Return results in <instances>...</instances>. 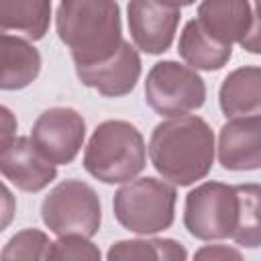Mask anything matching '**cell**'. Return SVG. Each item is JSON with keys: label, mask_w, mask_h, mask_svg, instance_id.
Listing matches in <instances>:
<instances>
[{"label": "cell", "mask_w": 261, "mask_h": 261, "mask_svg": "<svg viewBox=\"0 0 261 261\" xmlns=\"http://www.w3.org/2000/svg\"><path fill=\"white\" fill-rule=\"evenodd\" d=\"M212 126L198 114L171 116L159 122L149 139V159L155 171L173 186L186 188L204 179L214 163Z\"/></svg>", "instance_id": "cell-1"}, {"label": "cell", "mask_w": 261, "mask_h": 261, "mask_svg": "<svg viewBox=\"0 0 261 261\" xmlns=\"http://www.w3.org/2000/svg\"><path fill=\"white\" fill-rule=\"evenodd\" d=\"M55 31L73 65L108 59L124 41L116 0H59Z\"/></svg>", "instance_id": "cell-2"}, {"label": "cell", "mask_w": 261, "mask_h": 261, "mask_svg": "<svg viewBox=\"0 0 261 261\" xmlns=\"http://www.w3.org/2000/svg\"><path fill=\"white\" fill-rule=\"evenodd\" d=\"M82 163L102 184H126L147 165L145 139L128 120H104L94 128Z\"/></svg>", "instance_id": "cell-3"}, {"label": "cell", "mask_w": 261, "mask_h": 261, "mask_svg": "<svg viewBox=\"0 0 261 261\" xmlns=\"http://www.w3.org/2000/svg\"><path fill=\"white\" fill-rule=\"evenodd\" d=\"M177 186L159 177H137L122 184L112 198L116 222L135 234H157L175 220Z\"/></svg>", "instance_id": "cell-4"}, {"label": "cell", "mask_w": 261, "mask_h": 261, "mask_svg": "<svg viewBox=\"0 0 261 261\" xmlns=\"http://www.w3.org/2000/svg\"><path fill=\"white\" fill-rule=\"evenodd\" d=\"M41 220L57 237H94L102 224V204L96 190L82 179H63L41 202Z\"/></svg>", "instance_id": "cell-5"}, {"label": "cell", "mask_w": 261, "mask_h": 261, "mask_svg": "<svg viewBox=\"0 0 261 261\" xmlns=\"http://www.w3.org/2000/svg\"><path fill=\"white\" fill-rule=\"evenodd\" d=\"M147 106L165 118L190 114L204 106L206 84L198 69L173 59L157 61L145 80Z\"/></svg>", "instance_id": "cell-6"}, {"label": "cell", "mask_w": 261, "mask_h": 261, "mask_svg": "<svg viewBox=\"0 0 261 261\" xmlns=\"http://www.w3.org/2000/svg\"><path fill=\"white\" fill-rule=\"evenodd\" d=\"M239 218L237 188L222 181H204L188 192L184 226L198 241L230 239Z\"/></svg>", "instance_id": "cell-7"}, {"label": "cell", "mask_w": 261, "mask_h": 261, "mask_svg": "<svg viewBox=\"0 0 261 261\" xmlns=\"http://www.w3.org/2000/svg\"><path fill=\"white\" fill-rule=\"evenodd\" d=\"M31 141L51 163L69 165L84 147L86 120L75 108L51 106L33 122Z\"/></svg>", "instance_id": "cell-8"}, {"label": "cell", "mask_w": 261, "mask_h": 261, "mask_svg": "<svg viewBox=\"0 0 261 261\" xmlns=\"http://www.w3.org/2000/svg\"><path fill=\"white\" fill-rule=\"evenodd\" d=\"M179 18V8L159 0H128L126 4L130 39L147 55H161L171 47Z\"/></svg>", "instance_id": "cell-9"}, {"label": "cell", "mask_w": 261, "mask_h": 261, "mask_svg": "<svg viewBox=\"0 0 261 261\" xmlns=\"http://www.w3.org/2000/svg\"><path fill=\"white\" fill-rule=\"evenodd\" d=\"M141 65L139 51L128 41H122L108 59L75 65V75L86 88L96 90L104 98H122L135 90L141 77Z\"/></svg>", "instance_id": "cell-10"}, {"label": "cell", "mask_w": 261, "mask_h": 261, "mask_svg": "<svg viewBox=\"0 0 261 261\" xmlns=\"http://www.w3.org/2000/svg\"><path fill=\"white\" fill-rule=\"evenodd\" d=\"M0 171L16 190L37 194L57 177V165L51 163L31 141V137H14L0 147Z\"/></svg>", "instance_id": "cell-11"}, {"label": "cell", "mask_w": 261, "mask_h": 261, "mask_svg": "<svg viewBox=\"0 0 261 261\" xmlns=\"http://www.w3.org/2000/svg\"><path fill=\"white\" fill-rule=\"evenodd\" d=\"M216 153L226 171L261 169V114L228 118L218 130Z\"/></svg>", "instance_id": "cell-12"}, {"label": "cell", "mask_w": 261, "mask_h": 261, "mask_svg": "<svg viewBox=\"0 0 261 261\" xmlns=\"http://www.w3.org/2000/svg\"><path fill=\"white\" fill-rule=\"evenodd\" d=\"M196 20L218 43H241L253 22L251 0H202Z\"/></svg>", "instance_id": "cell-13"}, {"label": "cell", "mask_w": 261, "mask_h": 261, "mask_svg": "<svg viewBox=\"0 0 261 261\" xmlns=\"http://www.w3.org/2000/svg\"><path fill=\"white\" fill-rule=\"evenodd\" d=\"M218 104L226 118L261 114V67L243 65L232 69L220 84Z\"/></svg>", "instance_id": "cell-14"}, {"label": "cell", "mask_w": 261, "mask_h": 261, "mask_svg": "<svg viewBox=\"0 0 261 261\" xmlns=\"http://www.w3.org/2000/svg\"><path fill=\"white\" fill-rule=\"evenodd\" d=\"M177 53L186 61V65L198 71H218L230 61L232 45L218 43L202 29L196 18H192L179 33Z\"/></svg>", "instance_id": "cell-15"}, {"label": "cell", "mask_w": 261, "mask_h": 261, "mask_svg": "<svg viewBox=\"0 0 261 261\" xmlns=\"http://www.w3.org/2000/svg\"><path fill=\"white\" fill-rule=\"evenodd\" d=\"M41 73V53L29 41L2 33V80L4 92L22 90L31 86Z\"/></svg>", "instance_id": "cell-16"}, {"label": "cell", "mask_w": 261, "mask_h": 261, "mask_svg": "<svg viewBox=\"0 0 261 261\" xmlns=\"http://www.w3.org/2000/svg\"><path fill=\"white\" fill-rule=\"evenodd\" d=\"M51 24V0H0L2 33H22L29 41H41Z\"/></svg>", "instance_id": "cell-17"}, {"label": "cell", "mask_w": 261, "mask_h": 261, "mask_svg": "<svg viewBox=\"0 0 261 261\" xmlns=\"http://www.w3.org/2000/svg\"><path fill=\"white\" fill-rule=\"evenodd\" d=\"M239 218L232 241L245 249L261 247V184H239Z\"/></svg>", "instance_id": "cell-18"}, {"label": "cell", "mask_w": 261, "mask_h": 261, "mask_svg": "<svg viewBox=\"0 0 261 261\" xmlns=\"http://www.w3.org/2000/svg\"><path fill=\"white\" fill-rule=\"evenodd\" d=\"M108 261L116 259H159V261H184L188 251L179 241L173 239H128L116 241L106 253Z\"/></svg>", "instance_id": "cell-19"}, {"label": "cell", "mask_w": 261, "mask_h": 261, "mask_svg": "<svg viewBox=\"0 0 261 261\" xmlns=\"http://www.w3.org/2000/svg\"><path fill=\"white\" fill-rule=\"evenodd\" d=\"M49 247H51V241L43 230L24 228L6 241L0 257L4 261H8V259H47Z\"/></svg>", "instance_id": "cell-20"}, {"label": "cell", "mask_w": 261, "mask_h": 261, "mask_svg": "<svg viewBox=\"0 0 261 261\" xmlns=\"http://www.w3.org/2000/svg\"><path fill=\"white\" fill-rule=\"evenodd\" d=\"M100 249L84 234H61L51 243L47 259H73V261H100Z\"/></svg>", "instance_id": "cell-21"}, {"label": "cell", "mask_w": 261, "mask_h": 261, "mask_svg": "<svg viewBox=\"0 0 261 261\" xmlns=\"http://www.w3.org/2000/svg\"><path fill=\"white\" fill-rule=\"evenodd\" d=\"M255 2V10H253V22L249 33L245 35V39L239 43L247 53L253 55H261V0H253Z\"/></svg>", "instance_id": "cell-22"}, {"label": "cell", "mask_w": 261, "mask_h": 261, "mask_svg": "<svg viewBox=\"0 0 261 261\" xmlns=\"http://www.w3.org/2000/svg\"><path fill=\"white\" fill-rule=\"evenodd\" d=\"M196 259H212V261H218V259H243V253L239 249H232V247H226V245H204L202 249H198L194 253Z\"/></svg>", "instance_id": "cell-23"}, {"label": "cell", "mask_w": 261, "mask_h": 261, "mask_svg": "<svg viewBox=\"0 0 261 261\" xmlns=\"http://www.w3.org/2000/svg\"><path fill=\"white\" fill-rule=\"evenodd\" d=\"M0 112H2V147H4V145H8V143L16 137L14 130H16V126H18V122H16V118L12 116V112H10L8 106H2Z\"/></svg>", "instance_id": "cell-24"}, {"label": "cell", "mask_w": 261, "mask_h": 261, "mask_svg": "<svg viewBox=\"0 0 261 261\" xmlns=\"http://www.w3.org/2000/svg\"><path fill=\"white\" fill-rule=\"evenodd\" d=\"M2 196H4V220H2V226H6V224L10 222V216H12V206H10V202H12V194H10L8 186L2 188Z\"/></svg>", "instance_id": "cell-25"}, {"label": "cell", "mask_w": 261, "mask_h": 261, "mask_svg": "<svg viewBox=\"0 0 261 261\" xmlns=\"http://www.w3.org/2000/svg\"><path fill=\"white\" fill-rule=\"evenodd\" d=\"M163 4H169V6H175V8H184V6H192L196 0H159Z\"/></svg>", "instance_id": "cell-26"}]
</instances>
